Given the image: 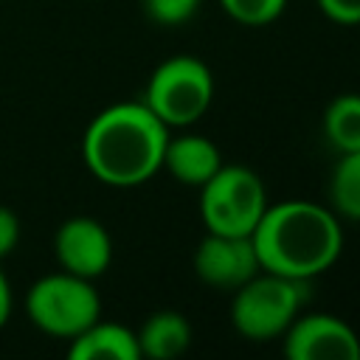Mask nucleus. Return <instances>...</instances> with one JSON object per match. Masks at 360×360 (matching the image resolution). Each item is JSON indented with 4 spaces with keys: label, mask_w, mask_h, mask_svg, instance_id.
Returning a JSON list of instances; mask_svg holds the SVG:
<instances>
[{
    "label": "nucleus",
    "mask_w": 360,
    "mask_h": 360,
    "mask_svg": "<svg viewBox=\"0 0 360 360\" xmlns=\"http://www.w3.org/2000/svg\"><path fill=\"white\" fill-rule=\"evenodd\" d=\"M166 141L169 127L143 101H118L87 124L82 158L104 186L132 188L160 172Z\"/></svg>",
    "instance_id": "f257e3e1"
},
{
    "label": "nucleus",
    "mask_w": 360,
    "mask_h": 360,
    "mask_svg": "<svg viewBox=\"0 0 360 360\" xmlns=\"http://www.w3.org/2000/svg\"><path fill=\"white\" fill-rule=\"evenodd\" d=\"M262 270L312 281L329 270L343 250L338 214L309 200L270 202L250 233Z\"/></svg>",
    "instance_id": "f03ea898"
},
{
    "label": "nucleus",
    "mask_w": 360,
    "mask_h": 360,
    "mask_svg": "<svg viewBox=\"0 0 360 360\" xmlns=\"http://www.w3.org/2000/svg\"><path fill=\"white\" fill-rule=\"evenodd\" d=\"M309 281L287 278L270 270H259L242 287L233 290L231 321L233 329L256 343L281 338L284 329L295 321L301 307L307 304Z\"/></svg>",
    "instance_id": "7ed1b4c3"
},
{
    "label": "nucleus",
    "mask_w": 360,
    "mask_h": 360,
    "mask_svg": "<svg viewBox=\"0 0 360 360\" xmlns=\"http://www.w3.org/2000/svg\"><path fill=\"white\" fill-rule=\"evenodd\" d=\"M25 315L39 332L70 340L101 318V298L90 278L59 270L37 278L28 287Z\"/></svg>",
    "instance_id": "20e7f679"
},
{
    "label": "nucleus",
    "mask_w": 360,
    "mask_h": 360,
    "mask_svg": "<svg viewBox=\"0 0 360 360\" xmlns=\"http://www.w3.org/2000/svg\"><path fill=\"white\" fill-rule=\"evenodd\" d=\"M267 205L262 177L239 163H222L217 174L200 186V217L211 233L250 236Z\"/></svg>",
    "instance_id": "39448f33"
},
{
    "label": "nucleus",
    "mask_w": 360,
    "mask_h": 360,
    "mask_svg": "<svg viewBox=\"0 0 360 360\" xmlns=\"http://www.w3.org/2000/svg\"><path fill=\"white\" fill-rule=\"evenodd\" d=\"M211 98H214V76L202 59L188 53L163 59L152 70L143 93V104L166 127H188L200 121Z\"/></svg>",
    "instance_id": "423d86ee"
},
{
    "label": "nucleus",
    "mask_w": 360,
    "mask_h": 360,
    "mask_svg": "<svg viewBox=\"0 0 360 360\" xmlns=\"http://www.w3.org/2000/svg\"><path fill=\"white\" fill-rule=\"evenodd\" d=\"M284 354L290 360H357L360 338L357 332L329 312L295 315V321L281 335Z\"/></svg>",
    "instance_id": "0eeeda50"
},
{
    "label": "nucleus",
    "mask_w": 360,
    "mask_h": 360,
    "mask_svg": "<svg viewBox=\"0 0 360 360\" xmlns=\"http://www.w3.org/2000/svg\"><path fill=\"white\" fill-rule=\"evenodd\" d=\"M262 270L259 253L250 236H231V233H205L194 250V273L200 281L217 290L233 292L248 278Z\"/></svg>",
    "instance_id": "6e6552de"
},
{
    "label": "nucleus",
    "mask_w": 360,
    "mask_h": 360,
    "mask_svg": "<svg viewBox=\"0 0 360 360\" xmlns=\"http://www.w3.org/2000/svg\"><path fill=\"white\" fill-rule=\"evenodd\" d=\"M53 253L62 270L93 281L112 262V239L98 219L70 217L53 233Z\"/></svg>",
    "instance_id": "1a4fd4ad"
},
{
    "label": "nucleus",
    "mask_w": 360,
    "mask_h": 360,
    "mask_svg": "<svg viewBox=\"0 0 360 360\" xmlns=\"http://www.w3.org/2000/svg\"><path fill=\"white\" fill-rule=\"evenodd\" d=\"M219 166H222V155L211 138L194 135V132H186L177 138L169 135L160 169H166L177 183L200 188L217 174Z\"/></svg>",
    "instance_id": "9d476101"
},
{
    "label": "nucleus",
    "mask_w": 360,
    "mask_h": 360,
    "mask_svg": "<svg viewBox=\"0 0 360 360\" xmlns=\"http://www.w3.org/2000/svg\"><path fill=\"white\" fill-rule=\"evenodd\" d=\"M70 360H138V338L129 326L112 321H93L68 346Z\"/></svg>",
    "instance_id": "9b49d317"
},
{
    "label": "nucleus",
    "mask_w": 360,
    "mask_h": 360,
    "mask_svg": "<svg viewBox=\"0 0 360 360\" xmlns=\"http://www.w3.org/2000/svg\"><path fill=\"white\" fill-rule=\"evenodd\" d=\"M141 357L152 360H172L180 357L191 343V323L177 309H158L152 312L141 329L135 332Z\"/></svg>",
    "instance_id": "f8f14e48"
},
{
    "label": "nucleus",
    "mask_w": 360,
    "mask_h": 360,
    "mask_svg": "<svg viewBox=\"0 0 360 360\" xmlns=\"http://www.w3.org/2000/svg\"><path fill=\"white\" fill-rule=\"evenodd\" d=\"M323 135L338 155L360 149V93H340L326 104Z\"/></svg>",
    "instance_id": "ddd939ff"
},
{
    "label": "nucleus",
    "mask_w": 360,
    "mask_h": 360,
    "mask_svg": "<svg viewBox=\"0 0 360 360\" xmlns=\"http://www.w3.org/2000/svg\"><path fill=\"white\" fill-rule=\"evenodd\" d=\"M329 208L360 222V149L340 152L329 174Z\"/></svg>",
    "instance_id": "4468645a"
},
{
    "label": "nucleus",
    "mask_w": 360,
    "mask_h": 360,
    "mask_svg": "<svg viewBox=\"0 0 360 360\" xmlns=\"http://www.w3.org/2000/svg\"><path fill=\"white\" fill-rule=\"evenodd\" d=\"M219 6L225 8V14L242 25L259 28V25H270L281 17L287 0H219Z\"/></svg>",
    "instance_id": "2eb2a0df"
},
{
    "label": "nucleus",
    "mask_w": 360,
    "mask_h": 360,
    "mask_svg": "<svg viewBox=\"0 0 360 360\" xmlns=\"http://www.w3.org/2000/svg\"><path fill=\"white\" fill-rule=\"evenodd\" d=\"M200 8V0H143V11L152 22L174 28L188 22Z\"/></svg>",
    "instance_id": "dca6fc26"
},
{
    "label": "nucleus",
    "mask_w": 360,
    "mask_h": 360,
    "mask_svg": "<svg viewBox=\"0 0 360 360\" xmlns=\"http://www.w3.org/2000/svg\"><path fill=\"white\" fill-rule=\"evenodd\" d=\"M318 6L338 25H360V0H318Z\"/></svg>",
    "instance_id": "f3484780"
},
{
    "label": "nucleus",
    "mask_w": 360,
    "mask_h": 360,
    "mask_svg": "<svg viewBox=\"0 0 360 360\" xmlns=\"http://www.w3.org/2000/svg\"><path fill=\"white\" fill-rule=\"evenodd\" d=\"M17 242H20V219L11 208L0 205V259L14 253Z\"/></svg>",
    "instance_id": "a211bd4d"
},
{
    "label": "nucleus",
    "mask_w": 360,
    "mask_h": 360,
    "mask_svg": "<svg viewBox=\"0 0 360 360\" xmlns=\"http://www.w3.org/2000/svg\"><path fill=\"white\" fill-rule=\"evenodd\" d=\"M11 307H14V295H11V284L6 278V273L0 270V329L8 323L11 318Z\"/></svg>",
    "instance_id": "6ab92c4d"
}]
</instances>
